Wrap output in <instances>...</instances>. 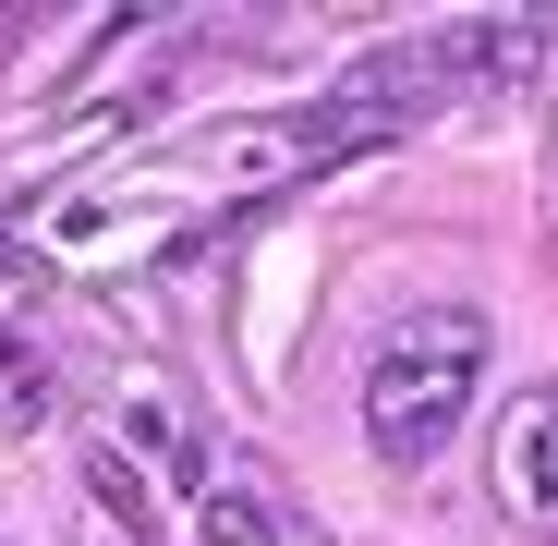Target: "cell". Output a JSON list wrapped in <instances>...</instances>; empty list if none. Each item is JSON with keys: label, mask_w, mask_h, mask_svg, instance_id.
Here are the masks:
<instances>
[{"label": "cell", "mask_w": 558, "mask_h": 546, "mask_svg": "<svg viewBox=\"0 0 558 546\" xmlns=\"http://www.w3.org/2000/svg\"><path fill=\"white\" fill-rule=\"evenodd\" d=\"M498 498H510L522 534L558 546V389H522L510 401V425H498Z\"/></svg>", "instance_id": "obj_2"}, {"label": "cell", "mask_w": 558, "mask_h": 546, "mask_svg": "<svg viewBox=\"0 0 558 546\" xmlns=\"http://www.w3.org/2000/svg\"><path fill=\"white\" fill-rule=\"evenodd\" d=\"M474 389H486V316H461V304L401 316L377 352H364V449L401 462V474H425L437 449L461 437Z\"/></svg>", "instance_id": "obj_1"}, {"label": "cell", "mask_w": 558, "mask_h": 546, "mask_svg": "<svg viewBox=\"0 0 558 546\" xmlns=\"http://www.w3.org/2000/svg\"><path fill=\"white\" fill-rule=\"evenodd\" d=\"M207 546H279V510L243 486H207Z\"/></svg>", "instance_id": "obj_4"}, {"label": "cell", "mask_w": 558, "mask_h": 546, "mask_svg": "<svg viewBox=\"0 0 558 546\" xmlns=\"http://www.w3.org/2000/svg\"><path fill=\"white\" fill-rule=\"evenodd\" d=\"M85 498H98V534H85V546H158L146 486H134V462H122V449H85Z\"/></svg>", "instance_id": "obj_3"}]
</instances>
